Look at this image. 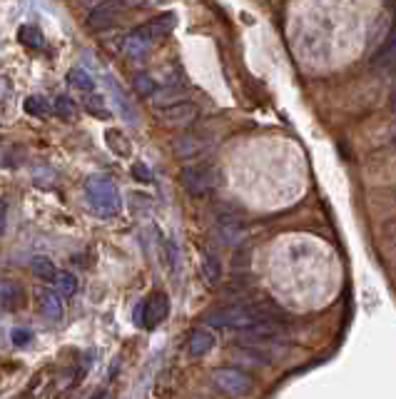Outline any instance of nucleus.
<instances>
[{"label":"nucleus","mask_w":396,"mask_h":399,"mask_svg":"<svg viewBox=\"0 0 396 399\" xmlns=\"http://www.w3.org/2000/svg\"><path fill=\"white\" fill-rule=\"evenodd\" d=\"M279 310L267 307L262 302H237V305H227L220 310H212L205 317L207 327L215 330H247L252 325H262V322H277Z\"/></svg>","instance_id":"f257e3e1"},{"label":"nucleus","mask_w":396,"mask_h":399,"mask_svg":"<svg viewBox=\"0 0 396 399\" xmlns=\"http://www.w3.org/2000/svg\"><path fill=\"white\" fill-rule=\"evenodd\" d=\"M85 195L88 202L100 217H113L123 210V198H120L118 185L105 175H93L85 183Z\"/></svg>","instance_id":"f03ea898"},{"label":"nucleus","mask_w":396,"mask_h":399,"mask_svg":"<svg viewBox=\"0 0 396 399\" xmlns=\"http://www.w3.org/2000/svg\"><path fill=\"white\" fill-rule=\"evenodd\" d=\"M180 180L190 195H207L220 185V170H215L212 165H190L182 170Z\"/></svg>","instance_id":"7ed1b4c3"},{"label":"nucleus","mask_w":396,"mask_h":399,"mask_svg":"<svg viewBox=\"0 0 396 399\" xmlns=\"http://www.w3.org/2000/svg\"><path fill=\"white\" fill-rule=\"evenodd\" d=\"M212 380L220 387L222 392H227L230 397H247L255 390V382L250 375H245L242 370H230V367H222V370L212 372Z\"/></svg>","instance_id":"20e7f679"},{"label":"nucleus","mask_w":396,"mask_h":399,"mask_svg":"<svg viewBox=\"0 0 396 399\" xmlns=\"http://www.w3.org/2000/svg\"><path fill=\"white\" fill-rule=\"evenodd\" d=\"M175 25H177L175 13H162V15H157L155 20H150L147 25L137 28V33L145 35L147 40H152V38H162V35H170L172 30H175Z\"/></svg>","instance_id":"39448f33"},{"label":"nucleus","mask_w":396,"mask_h":399,"mask_svg":"<svg viewBox=\"0 0 396 399\" xmlns=\"http://www.w3.org/2000/svg\"><path fill=\"white\" fill-rule=\"evenodd\" d=\"M167 315H170V300H167V295L165 292L152 295L150 300H147V330H152V327H157L160 322H165Z\"/></svg>","instance_id":"423d86ee"},{"label":"nucleus","mask_w":396,"mask_h":399,"mask_svg":"<svg viewBox=\"0 0 396 399\" xmlns=\"http://www.w3.org/2000/svg\"><path fill=\"white\" fill-rule=\"evenodd\" d=\"M118 10H120L118 3L98 5V8L88 15V25L93 30H108L110 25H115V20H118Z\"/></svg>","instance_id":"0eeeda50"},{"label":"nucleus","mask_w":396,"mask_h":399,"mask_svg":"<svg viewBox=\"0 0 396 399\" xmlns=\"http://www.w3.org/2000/svg\"><path fill=\"white\" fill-rule=\"evenodd\" d=\"M162 113H165L167 123H172V125H187V123H192V120L197 118V105H192V103H187V100H182V103L165 108Z\"/></svg>","instance_id":"6e6552de"},{"label":"nucleus","mask_w":396,"mask_h":399,"mask_svg":"<svg viewBox=\"0 0 396 399\" xmlns=\"http://www.w3.org/2000/svg\"><path fill=\"white\" fill-rule=\"evenodd\" d=\"M40 310H43V315L48 317V320L60 322V320H63V312H65L63 295H60V292L45 290L43 295H40Z\"/></svg>","instance_id":"1a4fd4ad"},{"label":"nucleus","mask_w":396,"mask_h":399,"mask_svg":"<svg viewBox=\"0 0 396 399\" xmlns=\"http://www.w3.org/2000/svg\"><path fill=\"white\" fill-rule=\"evenodd\" d=\"M235 357H237V360L245 362V365H260V367L272 365V355H269V352H264V350H260L257 345L240 347V350H235Z\"/></svg>","instance_id":"9d476101"},{"label":"nucleus","mask_w":396,"mask_h":399,"mask_svg":"<svg viewBox=\"0 0 396 399\" xmlns=\"http://www.w3.org/2000/svg\"><path fill=\"white\" fill-rule=\"evenodd\" d=\"M215 347V335H212L210 330H197V332H192V337H190V352L195 357H205L207 352Z\"/></svg>","instance_id":"9b49d317"},{"label":"nucleus","mask_w":396,"mask_h":399,"mask_svg":"<svg viewBox=\"0 0 396 399\" xmlns=\"http://www.w3.org/2000/svg\"><path fill=\"white\" fill-rule=\"evenodd\" d=\"M242 232H245V227H242V222L237 217H225L220 222V235L225 240V245H240Z\"/></svg>","instance_id":"f8f14e48"},{"label":"nucleus","mask_w":396,"mask_h":399,"mask_svg":"<svg viewBox=\"0 0 396 399\" xmlns=\"http://www.w3.org/2000/svg\"><path fill=\"white\" fill-rule=\"evenodd\" d=\"M205 148L207 145L202 143V140H197L195 135H182L175 143V153L180 155V158H195V155H200Z\"/></svg>","instance_id":"ddd939ff"},{"label":"nucleus","mask_w":396,"mask_h":399,"mask_svg":"<svg viewBox=\"0 0 396 399\" xmlns=\"http://www.w3.org/2000/svg\"><path fill=\"white\" fill-rule=\"evenodd\" d=\"M147 48H150V40H147L145 35L137 33V30H135V33H130L128 40H125V55H128V58H132V60L145 58Z\"/></svg>","instance_id":"4468645a"},{"label":"nucleus","mask_w":396,"mask_h":399,"mask_svg":"<svg viewBox=\"0 0 396 399\" xmlns=\"http://www.w3.org/2000/svg\"><path fill=\"white\" fill-rule=\"evenodd\" d=\"M20 302H23V290H20L18 282L13 280H5L3 282V310H15V307H20Z\"/></svg>","instance_id":"2eb2a0df"},{"label":"nucleus","mask_w":396,"mask_h":399,"mask_svg":"<svg viewBox=\"0 0 396 399\" xmlns=\"http://www.w3.org/2000/svg\"><path fill=\"white\" fill-rule=\"evenodd\" d=\"M68 83L73 85L75 90H83V93H93L95 90V78L83 68H73L68 75Z\"/></svg>","instance_id":"dca6fc26"},{"label":"nucleus","mask_w":396,"mask_h":399,"mask_svg":"<svg viewBox=\"0 0 396 399\" xmlns=\"http://www.w3.org/2000/svg\"><path fill=\"white\" fill-rule=\"evenodd\" d=\"M202 272H205V280L210 282V285H217V282L222 280V262H220V257L212 255V252H207L205 262H202Z\"/></svg>","instance_id":"f3484780"},{"label":"nucleus","mask_w":396,"mask_h":399,"mask_svg":"<svg viewBox=\"0 0 396 399\" xmlns=\"http://www.w3.org/2000/svg\"><path fill=\"white\" fill-rule=\"evenodd\" d=\"M30 267H33L35 275L45 282H55V277H58V270H55V265L48 260V257H35V260L30 262Z\"/></svg>","instance_id":"a211bd4d"},{"label":"nucleus","mask_w":396,"mask_h":399,"mask_svg":"<svg viewBox=\"0 0 396 399\" xmlns=\"http://www.w3.org/2000/svg\"><path fill=\"white\" fill-rule=\"evenodd\" d=\"M105 140H108V148L113 150V153H118L120 158H128L130 155V140L125 138L123 133H118V130H108Z\"/></svg>","instance_id":"6ab92c4d"},{"label":"nucleus","mask_w":396,"mask_h":399,"mask_svg":"<svg viewBox=\"0 0 396 399\" xmlns=\"http://www.w3.org/2000/svg\"><path fill=\"white\" fill-rule=\"evenodd\" d=\"M55 287H58V292L63 297H73L75 292H78V277H75L73 272H58Z\"/></svg>","instance_id":"aec40b11"},{"label":"nucleus","mask_w":396,"mask_h":399,"mask_svg":"<svg viewBox=\"0 0 396 399\" xmlns=\"http://www.w3.org/2000/svg\"><path fill=\"white\" fill-rule=\"evenodd\" d=\"M113 98H115V105H118V113L123 115V118L128 120L130 125H135V123H137L135 110H132V105H130L128 95L123 93V88H120V85H118V88H115V95H113Z\"/></svg>","instance_id":"412c9836"},{"label":"nucleus","mask_w":396,"mask_h":399,"mask_svg":"<svg viewBox=\"0 0 396 399\" xmlns=\"http://www.w3.org/2000/svg\"><path fill=\"white\" fill-rule=\"evenodd\" d=\"M18 40L23 45H28V48H43V35H40V30L33 28V25H20Z\"/></svg>","instance_id":"4be33fe9"},{"label":"nucleus","mask_w":396,"mask_h":399,"mask_svg":"<svg viewBox=\"0 0 396 399\" xmlns=\"http://www.w3.org/2000/svg\"><path fill=\"white\" fill-rule=\"evenodd\" d=\"M25 113L35 115V118H45V115L50 113L48 100H45L43 95H30V98H25Z\"/></svg>","instance_id":"5701e85b"},{"label":"nucleus","mask_w":396,"mask_h":399,"mask_svg":"<svg viewBox=\"0 0 396 399\" xmlns=\"http://www.w3.org/2000/svg\"><path fill=\"white\" fill-rule=\"evenodd\" d=\"M155 98V105H160L162 110L165 108H170V105H177V103H182V90H177V88H165V90H160V93H155L152 95Z\"/></svg>","instance_id":"b1692460"},{"label":"nucleus","mask_w":396,"mask_h":399,"mask_svg":"<svg viewBox=\"0 0 396 399\" xmlns=\"http://www.w3.org/2000/svg\"><path fill=\"white\" fill-rule=\"evenodd\" d=\"M85 110H88L90 115H95V118H110L108 108H105V98H103V95L90 93L88 98H85Z\"/></svg>","instance_id":"393cba45"},{"label":"nucleus","mask_w":396,"mask_h":399,"mask_svg":"<svg viewBox=\"0 0 396 399\" xmlns=\"http://www.w3.org/2000/svg\"><path fill=\"white\" fill-rule=\"evenodd\" d=\"M132 88H135L137 95H155L157 93L155 80H152L150 75H145V73H137L135 75V80H132Z\"/></svg>","instance_id":"a878e982"},{"label":"nucleus","mask_w":396,"mask_h":399,"mask_svg":"<svg viewBox=\"0 0 396 399\" xmlns=\"http://www.w3.org/2000/svg\"><path fill=\"white\" fill-rule=\"evenodd\" d=\"M55 113H58L60 118H75V115H78V105H75L73 98H68V95H58V100H55Z\"/></svg>","instance_id":"bb28decb"},{"label":"nucleus","mask_w":396,"mask_h":399,"mask_svg":"<svg viewBox=\"0 0 396 399\" xmlns=\"http://www.w3.org/2000/svg\"><path fill=\"white\" fill-rule=\"evenodd\" d=\"M10 340H13L15 347H28L30 342H33V332H30L28 327H15V330L10 332Z\"/></svg>","instance_id":"cd10ccee"},{"label":"nucleus","mask_w":396,"mask_h":399,"mask_svg":"<svg viewBox=\"0 0 396 399\" xmlns=\"http://www.w3.org/2000/svg\"><path fill=\"white\" fill-rule=\"evenodd\" d=\"M135 325L147 327V300H140L135 307Z\"/></svg>","instance_id":"c85d7f7f"},{"label":"nucleus","mask_w":396,"mask_h":399,"mask_svg":"<svg viewBox=\"0 0 396 399\" xmlns=\"http://www.w3.org/2000/svg\"><path fill=\"white\" fill-rule=\"evenodd\" d=\"M132 178L135 180H140V183H150V170H147V165H142V163H137L135 168H132Z\"/></svg>","instance_id":"c756f323"},{"label":"nucleus","mask_w":396,"mask_h":399,"mask_svg":"<svg viewBox=\"0 0 396 399\" xmlns=\"http://www.w3.org/2000/svg\"><path fill=\"white\" fill-rule=\"evenodd\" d=\"M392 108H394V113H396V85H394V90H392Z\"/></svg>","instance_id":"7c9ffc66"},{"label":"nucleus","mask_w":396,"mask_h":399,"mask_svg":"<svg viewBox=\"0 0 396 399\" xmlns=\"http://www.w3.org/2000/svg\"><path fill=\"white\" fill-rule=\"evenodd\" d=\"M389 3H394V0H389Z\"/></svg>","instance_id":"2f4dec72"}]
</instances>
